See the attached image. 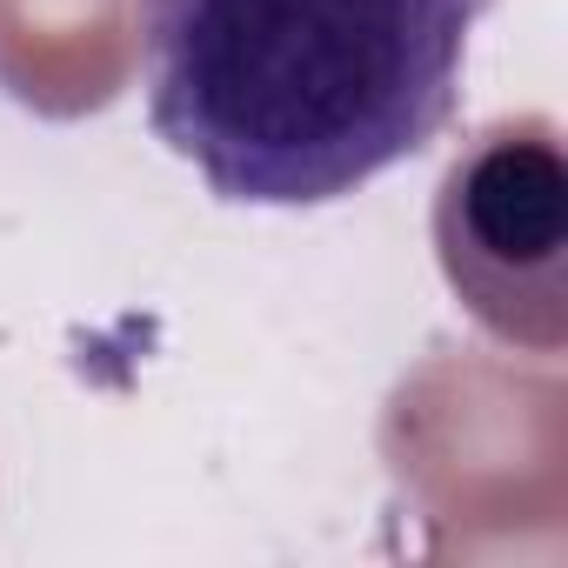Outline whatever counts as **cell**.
<instances>
[{
	"mask_svg": "<svg viewBox=\"0 0 568 568\" xmlns=\"http://www.w3.org/2000/svg\"><path fill=\"white\" fill-rule=\"evenodd\" d=\"M495 0H141L154 134L221 201L328 207L422 154Z\"/></svg>",
	"mask_w": 568,
	"mask_h": 568,
	"instance_id": "6da1fadb",
	"label": "cell"
},
{
	"mask_svg": "<svg viewBox=\"0 0 568 568\" xmlns=\"http://www.w3.org/2000/svg\"><path fill=\"white\" fill-rule=\"evenodd\" d=\"M561 247L568 168L548 114L481 128L442 174L435 254L462 308L535 355L561 348Z\"/></svg>",
	"mask_w": 568,
	"mask_h": 568,
	"instance_id": "7a4b0ae2",
	"label": "cell"
}]
</instances>
